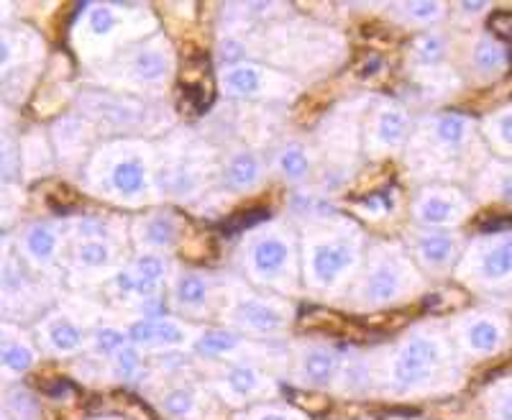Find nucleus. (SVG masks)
Listing matches in <instances>:
<instances>
[{"mask_svg": "<svg viewBox=\"0 0 512 420\" xmlns=\"http://www.w3.org/2000/svg\"><path fill=\"white\" fill-rule=\"evenodd\" d=\"M487 162V144L474 118L464 113H431L420 118L408 141V164L418 177L456 180L474 177Z\"/></svg>", "mask_w": 512, "mask_h": 420, "instance_id": "1", "label": "nucleus"}, {"mask_svg": "<svg viewBox=\"0 0 512 420\" xmlns=\"http://www.w3.org/2000/svg\"><path fill=\"white\" fill-rule=\"evenodd\" d=\"M461 354L438 326L410 331L390 356V387L397 395H438L461 385Z\"/></svg>", "mask_w": 512, "mask_h": 420, "instance_id": "2", "label": "nucleus"}, {"mask_svg": "<svg viewBox=\"0 0 512 420\" xmlns=\"http://www.w3.org/2000/svg\"><path fill=\"white\" fill-rule=\"evenodd\" d=\"M85 180L100 198L123 205H141L157 193V154L139 139L105 144L88 159Z\"/></svg>", "mask_w": 512, "mask_h": 420, "instance_id": "3", "label": "nucleus"}, {"mask_svg": "<svg viewBox=\"0 0 512 420\" xmlns=\"http://www.w3.org/2000/svg\"><path fill=\"white\" fill-rule=\"evenodd\" d=\"M361 264V234L351 221L338 216L310 226L305 236V280L313 290L333 292L351 280Z\"/></svg>", "mask_w": 512, "mask_h": 420, "instance_id": "4", "label": "nucleus"}, {"mask_svg": "<svg viewBox=\"0 0 512 420\" xmlns=\"http://www.w3.org/2000/svg\"><path fill=\"white\" fill-rule=\"evenodd\" d=\"M456 277L482 298L512 305V228L482 234L466 244Z\"/></svg>", "mask_w": 512, "mask_h": 420, "instance_id": "5", "label": "nucleus"}, {"mask_svg": "<svg viewBox=\"0 0 512 420\" xmlns=\"http://www.w3.org/2000/svg\"><path fill=\"white\" fill-rule=\"evenodd\" d=\"M420 287L413 259L395 244H379L356 280L354 298L364 308H387L410 298Z\"/></svg>", "mask_w": 512, "mask_h": 420, "instance_id": "6", "label": "nucleus"}, {"mask_svg": "<svg viewBox=\"0 0 512 420\" xmlns=\"http://www.w3.org/2000/svg\"><path fill=\"white\" fill-rule=\"evenodd\" d=\"M244 267L251 280L280 292L297 285V249L285 223H267L254 228L244 239Z\"/></svg>", "mask_w": 512, "mask_h": 420, "instance_id": "7", "label": "nucleus"}, {"mask_svg": "<svg viewBox=\"0 0 512 420\" xmlns=\"http://www.w3.org/2000/svg\"><path fill=\"white\" fill-rule=\"evenodd\" d=\"M77 108L82 118L100 123L116 134H144V131L162 129L167 108L154 100L136 98L131 93H113V90H85L77 95Z\"/></svg>", "mask_w": 512, "mask_h": 420, "instance_id": "8", "label": "nucleus"}, {"mask_svg": "<svg viewBox=\"0 0 512 420\" xmlns=\"http://www.w3.org/2000/svg\"><path fill=\"white\" fill-rule=\"evenodd\" d=\"M205 149L195 141H187L185 149L175 146L157 162V193L180 203H192L208 187L210 162Z\"/></svg>", "mask_w": 512, "mask_h": 420, "instance_id": "9", "label": "nucleus"}, {"mask_svg": "<svg viewBox=\"0 0 512 420\" xmlns=\"http://www.w3.org/2000/svg\"><path fill=\"white\" fill-rule=\"evenodd\" d=\"M175 72V54L164 36L141 41L131 47L111 65V80L128 88H162L172 80Z\"/></svg>", "mask_w": 512, "mask_h": 420, "instance_id": "10", "label": "nucleus"}, {"mask_svg": "<svg viewBox=\"0 0 512 420\" xmlns=\"http://www.w3.org/2000/svg\"><path fill=\"white\" fill-rule=\"evenodd\" d=\"M451 339L466 359H489L500 354L510 341V323L497 310H469L454 321Z\"/></svg>", "mask_w": 512, "mask_h": 420, "instance_id": "11", "label": "nucleus"}, {"mask_svg": "<svg viewBox=\"0 0 512 420\" xmlns=\"http://www.w3.org/2000/svg\"><path fill=\"white\" fill-rule=\"evenodd\" d=\"M474 213V198L448 182L420 187L413 198V218L420 228L456 231Z\"/></svg>", "mask_w": 512, "mask_h": 420, "instance_id": "12", "label": "nucleus"}, {"mask_svg": "<svg viewBox=\"0 0 512 420\" xmlns=\"http://www.w3.org/2000/svg\"><path fill=\"white\" fill-rule=\"evenodd\" d=\"M131 6L121 3H90L85 6L80 16V49L85 54H111L126 36L123 29H136L134 16H141V11H128Z\"/></svg>", "mask_w": 512, "mask_h": 420, "instance_id": "13", "label": "nucleus"}, {"mask_svg": "<svg viewBox=\"0 0 512 420\" xmlns=\"http://www.w3.org/2000/svg\"><path fill=\"white\" fill-rule=\"evenodd\" d=\"M218 82H221L223 95L233 100H280L290 98L292 90H297L295 80L256 62L223 67Z\"/></svg>", "mask_w": 512, "mask_h": 420, "instance_id": "14", "label": "nucleus"}, {"mask_svg": "<svg viewBox=\"0 0 512 420\" xmlns=\"http://www.w3.org/2000/svg\"><path fill=\"white\" fill-rule=\"evenodd\" d=\"M169 280V259L164 254H141L128 267L118 269L111 277V290L118 300H131L141 308L149 300L162 295Z\"/></svg>", "mask_w": 512, "mask_h": 420, "instance_id": "15", "label": "nucleus"}, {"mask_svg": "<svg viewBox=\"0 0 512 420\" xmlns=\"http://www.w3.org/2000/svg\"><path fill=\"white\" fill-rule=\"evenodd\" d=\"M228 321L244 333L274 336L290 326V305L254 292H236L228 303Z\"/></svg>", "mask_w": 512, "mask_h": 420, "instance_id": "16", "label": "nucleus"}, {"mask_svg": "<svg viewBox=\"0 0 512 420\" xmlns=\"http://www.w3.org/2000/svg\"><path fill=\"white\" fill-rule=\"evenodd\" d=\"M408 246L413 262L428 275H446L456 269L466 251L464 236L436 228H415L408 234Z\"/></svg>", "mask_w": 512, "mask_h": 420, "instance_id": "17", "label": "nucleus"}, {"mask_svg": "<svg viewBox=\"0 0 512 420\" xmlns=\"http://www.w3.org/2000/svg\"><path fill=\"white\" fill-rule=\"evenodd\" d=\"M413 136V121L405 105L395 100H384L374 108L367 123V152L372 154H390L400 152L402 146H408Z\"/></svg>", "mask_w": 512, "mask_h": 420, "instance_id": "18", "label": "nucleus"}, {"mask_svg": "<svg viewBox=\"0 0 512 420\" xmlns=\"http://www.w3.org/2000/svg\"><path fill=\"white\" fill-rule=\"evenodd\" d=\"M62 244V228L52 221H34L18 234V254L34 269H52L59 262Z\"/></svg>", "mask_w": 512, "mask_h": 420, "instance_id": "19", "label": "nucleus"}, {"mask_svg": "<svg viewBox=\"0 0 512 420\" xmlns=\"http://www.w3.org/2000/svg\"><path fill=\"white\" fill-rule=\"evenodd\" d=\"M128 336H131V344L141 351H175L187 346L190 328L167 315H152V318H139L131 323Z\"/></svg>", "mask_w": 512, "mask_h": 420, "instance_id": "20", "label": "nucleus"}, {"mask_svg": "<svg viewBox=\"0 0 512 420\" xmlns=\"http://www.w3.org/2000/svg\"><path fill=\"white\" fill-rule=\"evenodd\" d=\"M182 239V221L172 210H154L134 223V241L146 254H164Z\"/></svg>", "mask_w": 512, "mask_h": 420, "instance_id": "21", "label": "nucleus"}, {"mask_svg": "<svg viewBox=\"0 0 512 420\" xmlns=\"http://www.w3.org/2000/svg\"><path fill=\"white\" fill-rule=\"evenodd\" d=\"M344 359L333 346L310 344L297 351V380L308 387H328L341 377Z\"/></svg>", "mask_w": 512, "mask_h": 420, "instance_id": "22", "label": "nucleus"}, {"mask_svg": "<svg viewBox=\"0 0 512 420\" xmlns=\"http://www.w3.org/2000/svg\"><path fill=\"white\" fill-rule=\"evenodd\" d=\"M213 300H216V282H213L210 275H205V272L187 269V272L177 275V280L172 282V303L182 313H205Z\"/></svg>", "mask_w": 512, "mask_h": 420, "instance_id": "23", "label": "nucleus"}, {"mask_svg": "<svg viewBox=\"0 0 512 420\" xmlns=\"http://www.w3.org/2000/svg\"><path fill=\"white\" fill-rule=\"evenodd\" d=\"M90 121L82 116H62L52 126V141L57 149V157L62 159L67 167H77L82 159L88 157L90 144Z\"/></svg>", "mask_w": 512, "mask_h": 420, "instance_id": "24", "label": "nucleus"}, {"mask_svg": "<svg viewBox=\"0 0 512 420\" xmlns=\"http://www.w3.org/2000/svg\"><path fill=\"white\" fill-rule=\"evenodd\" d=\"M267 167L254 149H236L226 157L221 170V182L231 193H251L264 182Z\"/></svg>", "mask_w": 512, "mask_h": 420, "instance_id": "25", "label": "nucleus"}, {"mask_svg": "<svg viewBox=\"0 0 512 420\" xmlns=\"http://www.w3.org/2000/svg\"><path fill=\"white\" fill-rule=\"evenodd\" d=\"M466 65L477 80L489 82L505 75L507 65H510V54L500 39L489 34H477L469 44V52H466Z\"/></svg>", "mask_w": 512, "mask_h": 420, "instance_id": "26", "label": "nucleus"}, {"mask_svg": "<svg viewBox=\"0 0 512 420\" xmlns=\"http://www.w3.org/2000/svg\"><path fill=\"white\" fill-rule=\"evenodd\" d=\"M221 390L231 403H246L254 397H262L272 390L267 374H262L254 364L233 362L223 369L221 374Z\"/></svg>", "mask_w": 512, "mask_h": 420, "instance_id": "27", "label": "nucleus"}, {"mask_svg": "<svg viewBox=\"0 0 512 420\" xmlns=\"http://www.w3.org/2000/svg\"><path fill=\"white\" fill-rule=\"evenodd\" d=\"M272 167L287 185H305L315 172V154L303 141H285L274 149Z\"/></svg>", "mask_w": 512, "mask_h": 420, "instance_id": "28", "label": "nucleus"}, {"mask_svg": "<svg viewBox=\"0 0 512 420\" xmlns=\"http://www.w3.org/2000/svg\"><path fill=\"white\" fill-rule=\"evenodd\" d=\"M472 195L489 200V203L512 205V159H487L482 164V170L474 175Z\"/></svg>", "mask_w": 512, "mask_h": 420, "instance_id": "29", "label": "nucleus"}, {"mask_svg": "<svg viewBox=\"0 0 512 420\" xmlns=\"http://www.w3.org/2000/svg\"><path fill=\"white\" fill-rule=\"evenodd\" d=\"M70 264L80 275H100V272H111L118 264L116 241L103 239H80L72 241Z\"/></svg>", "mask_w": 512, "mask_h": 420, "instance_id": "30", "label": "nucleus"}, {"mask_svg": "<svg viewBox=\"0 0 512 420\" xmlns=\"http://www.w3.org/2000/svg\"><path fill=\"white\" fill-rule=\"evenodd\" d=\"M39 336L44 341V346L52 354L59 356H72L85 346V331H82V326L64 313L47 315L44 323L39 326Z\"/></svg>", "mask_w": 512, "mask_h": 420, "instance_id": "31", "label": "nucleus"}, {"mask_svg": "<svg viewBox=\"0 0 512 420\" xmlns=\"http://www.w3.org/2000/svg\"><path fill=\"white\" fill-rule=\"evenodd\" d=\"M448 57V36L438 29H425L410 47V65L418 72H441Z\"/></svg>", "mask_w": 512, "mask_h": 420, "instance_id": "32", "label": "nucleus"}, {"mask_svg": "<svg viewBox=\"0 0 512 420\" xmlns=\"http://www.w3.org/2000/svg\"><path fill=\"white\" fill-rule=\"evenodd\" d=\"M290 213L297 221L308 223V226H320V223H328L333 218H338V205L333 203L331 195L320 193V190H300L290 198Z\"/></svg>", "mask_w": 512, "mask_h": 420, "instance_id": "33", "label": "nucleus"}, {"mask_svg": "<svg viewBox=\"0 0 512 420\" xmlns=\"http://www.w3.org/2000/svg\"><path fill=\"white\" fill-rule=\"evenodd\" d=\"M36 362V354L24 336L11 331V326L3 328V339H0V364L8 377H21L29 372Z\"/></svg>", "mask_w": 512, "mask_h": 420, "instance_id": "34", "label": "nucleus"}, {"mask_svg": "<svg viewBox=\"0 0 512 420\" xmlns=\"http://www.w3.org/2000/svg\"><path fill=\"white\" fill-rule=\"evenodd\" d=\"M195 349L208 359H231L246 349V339L231 328H208L195 339Z\"/></svg>", "mask_w": 512, "mask_h": 420, "instance_id": "35", "label": "nucleus"}, {"mask_svg": "<svg viewBox=\"0 0 512 420\" xmlns=\"http://www.w3.org/2000/svg\"><path fill=\"white\" fill-rule=\"evenodd\" d=\"M484 144L502 159H512V103L482 121Z\"/></svg>", "mask_w": 512, "mask_h": 420, "instance_id": "36", "label": "nucleus"}, {"mask_svg": "<svg viewBox=\"0 0 512 420\" xmlns=\"http://www.w3.org/2000/svg\"><path fill=\"white\" fill-rule=\"evenodd\" d=\"M162 413L175 420H195L200 415V397L190 387H172L159 400Z\"/></svg>", "mask_w": 512, "mask_h": 420, "instance_id": "37", "label": "nucleus"}, {"mask_svg": "<svg viewBox=\"0 0 512 420\" xmlns=\"http://www.w3.org/2000/svg\"><path fill=\"white\" fill-rule=\"evenodd\" d=\"M103 239L118 241V223L108 216H82L72 223V241Z\"/></svg>", "mask_w": 512, "mask_h": 420, "instance_id": "38", "label": "nucleus"}, {"mask_svg": "<svg viewBox=\"0 0 512 420\" xmlns=\"http://www.w3.org/2000/svg\"><path fill=\"white\" fill-rule=\"evenodd\" d=\"M484 408L489 420H512V377L497 380L484 392Z\"/></svg>", "mask_w": 512, "mask_h": 420, "instance_id": "39", "label": "nucleus"}, {"mask_svg": "<svg viewBox=\"0 0 512 420\" xmlns=\"http://www.w3.org/2000/svg\"><path fill=\"white\" fill-rule=\"evenodd\" d=\"M395 8L397 16L402 18V24L423 26V29H431L433 24H438L446 16V6L443 3H400Z\"/></svg>", "mask_w": 512, "mask_h": 420, "instance_id": "40", "label": "nucleus"}, {"mask_svg": "<svg viewBox=\"0 0 512 420\" xmlns=\"http://www.w3.org/2000/svg\"><path fill=\"white\" fill-rule=\"evenodd\" d=\"M111 369H113V377L118 382H139L144 377V359H141V349H136L134 344L126 346L123 351H118L116 356L111 359Z\"/></svg>", "mask_w": 512, "mask_h": 420, "instance_id": "41", "label": "nucleus"}, {"mask_svg": "<svg viewBox=\"0 0 512 420\" xmlns=\"http://www.w3.org/2000/svg\"><path fill=\"white\" fill-rule=\"evenodd\" d=\"M126 346H131V336H128V331H123L118 326H103L93 333L95 354L108 359V362H111L118 351L126 349Z\"/></svg>", "mask_w": 512, "mask_h": 420, "instance_id": "42", "label": "nucleus"}, {"mask_svg": "<svg viewBox=\"0 0 512 420\" xmlns=\"http://www.w3.org/2000/svg\"><path fill=\"white\" fill-rule=\"evenodd\" d=\"M249 52V41L239 34H226V39H221V44H218V59H221L223 67L244 65V62H249Z\"/></svg>", "mask_w": 512, "mask_h": 420, "instance_id": "43", "label": "nucleus"}, {"mask_svg": "<svg viewBox=\"0 0 512 420\" xmlns=\"http://www.w3.org/2000/svg\"><path fill=\"white\" fill-rule=\"evenodd\" d=\"M392 205H395V193H369L364 195V198L354 200L356 213L364 218H374V221L387 216L392 210Z\"/></svg>", "mask_w": 512, "mask_h": 420, "instance_id": "44", "label": "nucleus"}, {"mask_svg": "<svg viewBox=\"0 0 512 420\" xmlns=\"http://www.w3.org/2000/svg\"><path fill=\"white\" fill-rule=\"evenodd\" d=\"M6 410L11 415H16L18 420H34L39 408H36V400L26 390H13L6 400Z\"/></svg>", "mask_w": 512, "mask_h": 420, "instance_id": "45", "label": "nucleus"}, {"mask_svg": "<svg viewBox=\"0 0 512 420\" xmlns=\"http://www.w3.org/2000/svg\"><path fill=\"white\" fill-rule=\"evenodd\" d=\"M239 420H305L303 415L290 408H277V405H262V408L249 410Z\"/></svg>", "mask_w": 512, "mask_h": 420, "instance_id": "46", "label": "nucleus"}, {"mask_svg": "<svg viewBox=\"0 0 512 420\" xmlns=\"http://www.w3.org/2000/svg\"><path fill=\"white\" fill-rule=\"evenodd\" d=\"M21 157L24 154H16V144L11 141V136H6L3 139V180L6 185H11L21 175Z\"/></svg>", "mask_w": 512, "mask_h": 420, "instance_id": "47", "label": "nucleus"}, {"mask_svg": "<svg viewBox=\"0 0 512 420\" xmlns=\"http://www.w3.org/2000/svg\"><path fill=\"white\" fill-rule=\"evenodd\" d=\"M489 3H461L459 6V16L461 18H479L489 11Z\"/></svg>", "mask_w": 512, "mask_h": 420, "instance_id": "48", "label": "nucleus"}, {"mask_svg": "<svg viewBox=\"0 0 512 420\" xmlns=\"http://www.w3.org/2000/svg\"><path fill=\"white\" fill-rule=\"evenodd\" d=\"M98 420H121V418H98Z\"/></svg>", "mask_w": 512, "mask_h": 420, "instance_id": "49", "label": "nucleus"}]
</instances>
